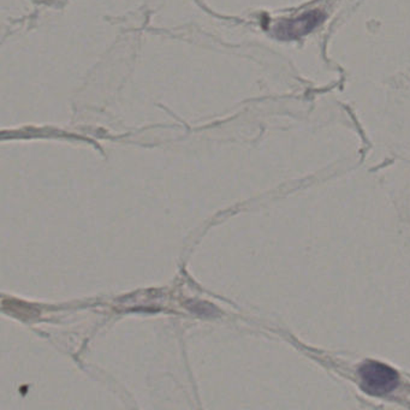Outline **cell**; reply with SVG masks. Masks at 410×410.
I'll return each instance as SVG.
<instances>
[{"label":"cell","instance_id":"1","mask_svg":"<svg viewBox=\"0 0 410 410\" xmlns=\"http://www.w3.org/2000/svg\"><path fill=\"white\" fill-rule=\"evenodd\" d=\"M359 372L362 388L369 394H389L397 386V372L386 364L372 361L364 364Z\"/></svg>","mask_w":410,"mask_h":410},{"label":"cell","instance_id":"2","mask_svg":"<svg viewBox=\"0 0 410 410\" xmlns=\"http://www.w3.org/2000/svg\"><path fill=\"white\" fill-rule=\"evenodd\" d=\"M325 18V15L320 11H310L302 16L284 21L277 28L282 39H298L305 34L310 33L314 28H317Z\"/></svg>","mask_w":410,"mask_h":410}]
</instances>
